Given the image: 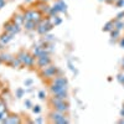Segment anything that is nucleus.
Here are the masks:
<instances>
[{
	"mask_svg": "<svg viewBox=\"0 0 124 124\" xmlns=\"http://www.w3.org/2000/svg\"><path fill=\"white\" fill-rule=\"evenodd\" d=\"M45 120H44V118H41V117H37L36 119H35V123H37V124H41V123H44Z\"/></svg>",
	"mask_w": 124,
	"mask_h": 124,
	"instance_id": "nucleus-35",
	"label": "nucleus"
},
{
	"mask_svg": "<svg viewBox=\"0 0 124 124\" xmlns=\"http://www.w3.org/2000/svg\"><path fill=\"white\" fill-rule=\"evenodd\" d=\"M5 4H6V0H4V1H0V9H3V8L5 6Z\"/></svg>",
	"mask_w": 124,
	"mask_h": 124,
	"instance_id": "nucleus-36",
	"label": "nucleus"
},
{
	"mask_svg": "<svg viewBox=\"0 0 124 124\" xmlns=\"http://www.w3.org/2000/svg\"><path fill=\"white\" fill-rule=\"evenodd\" d=\"M11 57H13L11 55L8 54V52H4V51H3L1 54H0V61H1L3 63H8V62L10 61V58H11Z\"/></svg>",
	"mask_w": 124,
	"mask_h": 124,
	"instance_id": "nucleus-20",
	"label": "nucleus"
},
{
	"mask_svg": "<svg viewBox=\"0 0 124 124\" xmlns=\"http://www.w3.org/2000/svg\"><path fill=\"white\" fill-rule=\"evenodd\" d=\"M120 114H122V117H124V108L122 109V112H120Z\"/></svg>",
	"mask_w": 124,
	"mask_h": 124,
	"instance_id": "nucleus-40",
	"label": "nucleus"
},
{
	"mask_svg": "<svg viewBox=\"0 0 124 124\" xmlns=\"http://www.w3.org/2000/svg\"><path fill=\"white\" fill-rule=\"evenodd\" d=\"M0 87H1V83H0Z\"/></svg>",
	"mask_w": 124,
	"mask_h": 124,
	"instance_id": "nucleus-46",
	"label": "nucleus"
},
{
	"mask_svg": "<svg viewBox=\"0 0 124 124\" xmlns=\"http://www.w3.org/2000/svg\"><path fill=\"white\" fill-rule=\"evenodd\" d=\"M123 17H124V11H120V13L117 15L116 20H123Z\"/></svg>",
	"mask_w": 124,
	"mask_h": 124,
	"instance_id": "nucleus-34",
	"label": "nucleus"
},
{
	"mask_svg": "<svg viewBox=\"0 0 124 124\" xmlns=\"http://www.w3.org/2000/svg\"><path fill=\"white\" fill-rule=\"evenodd\" d=\"M48 117H50V120L51 122L56 123V124H67V123H70V119L65 116V113L58 112L56 109L54 112H51Z\"/></svg>",
	"mask_w": 124,
	"mask_h": 124,
	"instance_id": "nucleus-3",
	"label": "nucleus"
},
{
	"mask_svg": "<svg viewBox=\"0 0 124 124\" xmlns=\"http://www.w3.org/2000/svg\"><path fill=\"white\" fill-rule=\"evenodd\" d=\"M106 3H108V4H112V3H116L117 0H104Z\"/></svg>",
	"mask_w": 124,
	"mask_h": 124,
	"instance_id": "nucleus-39",
	"label": "nucleus"
},
{
	"mask_svg": "<svg viewBox=\"0 0 124 124\" xmlns=\"http://www.w3.org/2000/svg\"><path fill=\"white\" fill-rule=\"evenodd\" d=\"M44 40H45V41H47V42H55V36H54L52 34L47 32V34H45V35H44Z\"/></svg>",
	"mask_w": 124,
	"mask_h": 124,
	"instance_id": "nucleus-26",
	"label": "nucleus"
},
{
	"mask_svg": "<svg viewBox=\"0 0 124 124\" xmlns=\"http://www.w3.org/2000/svg\"><path fill=\"white\" fill-rule=\"evenodd\" d=\"M11 20H13V23H15L16 25L23 26V25H24V23H25L24 13H16V14H14V16L11 17Z\"/></svg>",
	"mask_w": 124,
	"mask_h": 124,
	"instance_id": "nucleus-9",
	"label": "nucleus"
},
{
	"mask_svg": "<svg viewBox=\"0 0 124 124\" xmlns=\"http://www.w3.org/2000/svg\"><path fill=\"white\" fill-rule=\"evenodd\" d=\"M56 4H57V6L60 8V10H61V13H67V4L63 1V0H56L55 1Z\"/></svg>",
	"mask_w": 124,
	"mask_h": 124,
	"instance_id": "nucleus-19",
	"label": "nucleus"
},
{
	"mask_svg": "<svg viewBox=\"0 0 124 124\" xmlns=\"http://www.w3.org/2000/svg\"><path fill=\"white\" fill-rule=\"evenodd\" d=\"M36 63H37V66H39V68H45V67H47L48 65H51L52 63V60H51V57L50 56H45V57H37L36 58Z\"/></svg>",
	"mask_w": 124,
	"mask_h": 124,
	"instance_id": "nucleus-6",
	"label": "nucleus"
},
{
	"mask_svg": "<svg viewBox=\"0 0 124 124\" xmlns=\"http://www.w3.org/2000/svg\"><path fill=\"white\" fill-rule=\"evenodd\" d=\"M25 1H26V3H31V1H32V0H25Z\"/></svg>",
	"mask_w": 124,
	"mask_h": 124,
	"instance_id": "nucleus-42",
	"label": "nucleus"
},
{
	"mask_svg": "<svg viewBox=\"0 0 124 124\" xmlns=\"http://www.w3.org/2000/svg\"><path fill=\"white\" fill-rule=\"evenodd\" d=\"M0 1H4V0H0Z\"/></svg>",
	"mask_w": 124,
	"mask_h": 124,
	"instance_id": "nucleus-45",
	"label": "nucleus"
},
{
	"mask_svg": "<svg viewBox=\"0 0 124 124\" xmlns=\"http://www.w3.org/2000/svg\"><path fill=\"white\" fill-rule=\"evenodd\" d=\"M68 89L67 87H63V86H60V85H56V83H51L50 86V92L52 93V94H57V93L62 92V91H66Z\"/></svg>",
	"mask_w": 124,
	"mask_h": 124,
	"instance_id": "nucleus-11",
	"label": "nucleus"
},
{
	"mask_svg": "<svg viewBox=\"0 0 124 124\" xmlns=\"http://www.w3.org/2000/svg\"><path fill=\"white\" fill-rule=\"evenodd\" d=\"M6 65H9L10 67H13V68H20V67L23 66L21 61L19 60V57H17V56H13L11 58H10V61L8 62Z\"/></svg>",
	"mask_w": 124,
	"mask_h": 124,
	"instance_id": "nucleus-10",
	"label": "nucleus"
},
{
	"mask_svg": "<svg viewBox=\"0 0 124 124\" xmlns=\"http://www.w3.org/2000/svg\"><path fill=\"white\" fill-rule=\"evenodd\" d=\"M3 110H8V108H6V102H5L4 97H0V112H3Z\"/></svg>",
	"mask_w": 124,
	"mask_h": 124,
	"instance_id": "nucleus-27",
	"label": "nucleus"
},
{
	"mask_svg": "<svg viewBox=\"0 0 124 124\" xmlns=\"http://www.w3.org/2000/svg\"><path fill=\"white\" fill-rule=\"evenodd\" d=\"M50 103L51 106L54 107V109L58 110V112H62V113H67L70 110V104L66 102V101H60L55 97H51L50 99Z\"/></svg>",
	"mask_w": 124,
	"mask_h": 124,
	"instance_id": "nucleus-2",
	"label": "nucleus"
},
{
	"mask_svg": "<svg viewBox=\"0 0 124 124\" xmlns=\"http://www.w3.org/2000/svg\"><path fill=\"white\" fill-rule=\"evenodd\" d=\"M9 114H10V113H9L8 110H3V112H0V122H1V123H5V120L8 119Z\"/></svg>",
	"mask_w": 124,
	"mask_h": 124,
	"instance_id": "nucleus-24",
	"label": "nucleus"
},
{
	"mask_svg": "<svg viewBox=\"0 0 124 124\" xmlns=\"http://www.w3.org/2000/svg\"><path fill=\"white\" fill-rule=\"evenodd\" d=\"M4 47H5V45H4V44H1V42H0V54H1L3 51H4Z\"/></svg>",
	"mask_w": 124,
	"mask_h": 124,
	"instance_id": "nucleus-37",
	"label": "nucleus"
},
{
	"mask_svg": "<svg viewBox=\"0 0 124 124\" xmlns=\"http://www.w3.org/2000/svg\"><path fill=\"white\" fill-rule=\"evenodd\" d=\"M41 1H45V3H48V1H50V0H41Z\"/></svg>",
	"mask_w": 124,
	"mask_h": 124,
	"instance_id": "nucleus-41",
	"label": "nucleus"
},
{
	"mask_svg": "<svg viewBox=\"0 0 124 124\" xmlns=\"http://www.w3.org/2000/svg\"><path fill=\"white\" fill-rule=\"evenodd\" d=\"M16 56L19 57V60H20V61H21L23 66H25V63H26V61H27V58H29L30 54L27 52V51H25V50H20L19 52H17V55H16Z\"/></svg>",
	"mask_w": 124,
	"mask_h": 124,
	"instance_id": "nucleus-13",
	"label": "nucleus"
},
{
	"mask_svg": "<svg viewBox=\"0 0 124 124\" xmlns=\"http://www.w3.org/2000/svg\"><path fill=\"white\" fill-rule=\"evenodd\" d=\"M99 1H104V0H99Z\"/></svg>",
	"mask_w": 124,
	"mask_h": 124,
	"instance_id": "nucleus-44",
	"label": "nucleus"
},
{
	"mask_svg": "<svg viewBox=\"0 0 124 124\" xmlns=\"http://www.w3.org/2000/svg\"><path fill=\"white\" fill-rule=\"evenodd\" d=\"M50 5H47V3H45V1H41V0H40V1L36 4V9L39 10V11L41 13V14H48V11H50Z\"/></svg>",
	"mask_w": 124,
	"mask_h": 124,
	"instance_id": "nucleus-7",
	"label": "nucleus"
},
{
	"mask_svg": "<svg viewBox=\"0 0 124 124\" xmlns=\"http://www.w3.org/2000/svg\"><path fill=\"white\" fill-rule=\"evenodd\" d=\"M1 63H3V62H1V61H0V65H1Z\"/></svg>",
	"mask_w": 124,
	"mask_h": 124,
	"instance_id": "nucleus-43",
	"label": "nucleus"
},
{
	"mask_svg": "<svg viewBox=\"0 0 124 124\" xmlns=\"http://www.w3.org/2000/svg\"><path fill=\"white\" fill-rule=\"evenodd\" d=\"M31 109H32L34 114H40V113H41V107L40 106H32V108H31Z\"/></svg>",
	"mask_w": 124,
	"mask_h": 124,
	"instance_id": "nucleus-30",
	"label": "nucleus"
},
{
	"mask_svg": "<svg viewBox=\"0 0 124 124\" xmlns=\"http://www.w3.org/2000/svg\"><path fill=\"white\" fill-rule=\"evenodd\" d=\"M25 108H32V102H31L30 99H25Z\"/></svg>",
	"mask_w": 124,
	"mask_h": 124,
	"instance_id": "nucleus-33",
	"label": "nucleus"
},
{
	"mask_svg": "<svg viewBox=\"0 0 124 124\" xmlns=\"http://www.w3.org/2000/svg\"><path fill=\"white\" fill-rule=\"evenodd\" d=\"M25 89L24 88H21V87H20V88H17L16 89V92H15V97L17 98V99H20V98H23L24 96H25Z\"/></svg>",
	"mask_w": 124,
	"mask_h": 124,
	"instance_id": "nucleus-23",
	"label": "nucleus"
},
{
	"mask_svg": "<svg viewBox=\"0 0 124 124\" xmlns=\"http://www.w3.org/2000/svg\"><path fill=\"white\" fill-rule=\"evenodd\" d=\"M37 96H39V98H40L41 101H45V99H46V92H45L44 89H41V91H39Z\"/></svg>",
	"mask_w": 124,
	"mask_h": 124,
	"instance_id": "nucleus-29",
	"label": "nucleus"
},
{
	"mask_svg": "<svg viewBox=\"0 0 124 124\" xmlns=\"http://www.w3.org/2000/svg\"><path fill=\"white\" fill-rule=\"evenodd\" d=\"M57 68L55 65H48L47 67L42 68V71H41V77H44V78H47V79H52L57 76Z\"/></svg>",
	"mask_w": 124,
	"mask_h": 124,
	"instance_id": "nucleus-5",
	"label": "nucleus"
},
{
	"mask_svg": "<svg viewBox=\"0 0 124 124\" xmlns=\"http://www.w3.org/2000/svg\"><path fill=\"white\" fill-rule=\"evenodd\" d=\"M46 50L48 51V52H50V54H52V52H55V44H54V42H50Z\"/></svg>",
	"mask_w": 124,
	"mask_h": 124,
	"instance_id": "nucleus-31",
	"label": "nucleus"
},
{
	"mask_svg": "<svg viewBox=\"0 0 124 124\" xmlns=\"http://www.w3.org/2000/svg\"><path fill=\"white\" fill-rule=\"evenodd\" d=\"M42 50H44V47L41 46V45H39V44H36V45H34V50H32V55L37 58L40 55H41V52H42Z\"/></svg>",
	"mask_w": 124,
	"mask_h": 124,
	"instance_id": "nucleus-18",
	"label": "nucleus"
},
{
	"mask_svg": "<svg viewBox=\"0 0 124 124\" xmlns=\"http://www.w3.org/2000/svg\"><path fill=\"white\" fill-rule=\"evenodd\" d=\"M14 37H15L14 35L8 34V32H5V31H4V32H3L1 35H0V42L4 44V45H8V44H9V42H10V41H11Z\"/></svg>",
	"mask_w": 124,
	"mask_h": 124,
	"instance_id": "nucleus-12",
	"label": "nucleus"
},
{
	"mask_svg": "<svg viewBox=\"0 0 124 124\" xmlns=\"http://www.w3.org/2000/svg\"><path fill=\"white\" fill-rule=\"evenodd\" d=\"M35 62H36V57L32 54H30V56H29V58L26 61V63H25V66L26 67H34L35 66Z\"/></svg>",
	"mask_w": 124,
	"mask_h": 124,
	"instance_id": "nucleus-21",
	"label": "nucleus"
},
{
	"mask_svg": "<svg viewBox=\"0 0 124 124\" xmlns=\"http://www.w3.org/2000/svg\"><path fill=\"white\" fill-rule=\"evenodd\" d=\"M114 29V20L113 21H108L106 25H104V27H103V31H107V32H110V31Z\"/></svg>",
	"mask_w": 124,
	"mask_h": 124,
	"instance_id": "nucleus-22",
	"label": "nucleus"
},
{
	"mask_svg": "<svg viewBox=\"0 0 124 124\" xmlns=\"http://www.w3.org/2000/svg\"><path fill=\"white\" fill-rule=\"evenodd\" d=\"M119 45H120L122 47H124V37H123V39H122V40L119 41Z\"/></svg>",
	"mask_w": 124,
	"mask_h": 124,
	"instance_id": "nucleus-38",
	"label": "nucleus"
},
{
	"mask_svg": "<svg viewBox=\"0 0 124 124\" xmlns=\"http://www.w3.org/2000/svg\"><path fill=\"white\" fill-rule=\"evenodd\" d=\"M54 27H55V26H54V24H52V19H51L50 16L42 17L40 25H39L37 29H36V32H37L39 35H42V36H44L45 34L50 32V31L52 30Z\"/></svg>",
	"mask_w": 124,
	"mask_h": 124,
	"instance_id": "nucleus-1",
	"label": "nucleus"
},
{
	"mask_svg": "<svg viewBox=\"0 0 124 124\" xmlns=\"http://www.w3.org/2000/svg\"><path fill=\"white\" fill-rule=\"evenodd\" d=\"M58 14H61V10H60V8L57 6V4L55 3L50 8V11H48V16L50 17H54V16H56V15H58Z\"/></svg>",
	"mask_w": 124,
	"mask_h": 124,
	"instance_id": "nucleus-15",
	"label": "nucleus"
},
{
	"mask_svg": "<svg viewBox=\"0 0 124 124\" xmlns=\"http://www.w3.org/2000/svg\"><path fill=\"white\" fill-rule=\"evenodd\" d=\"M25 21H40L42 20V14L37 9H29L24 13Z\"/></svg>",
	"mask_w": 124,
	"mask_h": 124,
	"instance_id": "nucleus-4",
	"label": "nucleus"
},
{
	"mask_svg": "<svg viewBox=\"0 0 124 124\" xmlns=\"http://www.w3.org/2000/svg\"><path fill=\"white\" fill-rule=\"evenodd\" d=\"M32 85H34V79L32 78H27V79L24 81V86L25 87H32Z\"/></svg>",
	"mask_w": 124,
	"mask_h": 124,
	"instance_id": "nucleus-28",
	"label": "nucleus"
},
{
	"mask_svg": "<svg viewBox=\"0 0 124 124\" xmlns=\"http://www.w3.org/2000/svg\"><path fill=\"white\" fill-rule=\"evenodd\" d=\"M5 123L6 124H20L21 123V119H20V117L17 114H9Z\"/></svg>",
	"mask_w": 124,
	"mask_h": 124,
	"instance_id": "nucleus-14",
	"label": "nucleus"
},
{
	"mask_svg": "<svg viewBox=\"0 0 124 124\" xmlns=\"http://www.w3.org/2000/svg\"><path fill=\"white\" fill-rule=\"evenodd\" d=\"M52 97H55V98H57L60 101H67L68 99V92H67V89L62 91V92L57 93V94H52Z\"/></svg>",
	"mask_w": 124,
	"mask_h": 124,
	"instance_id": "nucleus-16",
	"label": "nucleus"
},
{
	"mask_svg": "<svg viewBox=\"0 0 124 124\" xmlns=\"http://www.w3.org/2000/svg\"><path fill=\"white\" fill-rule=\"evenodd\" d=\"M68 67H70V70H71L72 72H73L75 75H77V73H78V71H77V68H76V67L73 66V63H72L71 61H68Z\"/></svg>",
	"mask_w": 124,
	"mask_h": 124,
	"instance_id": "nucleus-32",
	"label": "nucleus"
},
{
	"mask_svg": "<svg viewBox=\"0 0 124 124\" xmlns=\"http://www.w3.org/2000/svg\"><path fill=\"white\" fill-rule=\"evenodd\" d=\"M14 23H13V20H10V21H8V23H5L4 24V31L5 32H8V34H11L13 32V29H14Z\"/></svg>",
	"mask_w": 124,
	"mask_h": 124,
	"instance_id": "nucleus-17",
	"label": "nucleus"
},
{
	"mask_svg": "<svg viewBox=\"0 0 124 124\" xmlns=\"http://www.w3.org/2000/svg\"><path fill=\"white\" fill-rule=\"evenodd\" d=\"M51 19H52V24H54V26H58V25L62 24V17H60L58 15H56V16H54V17H51Z\"/></svg>",
	"mask_w": 124,
	"mask_h": 124,
	"instance_id": "nucleus-25",
	"label": "nucleus"
},
{
	"mask_svg": "<svg viewBox=\"0 0 124 124\" xmlns=\"http://www.w3.org/2000/svg\"><path fill=\"white\" fill-rule=\"evenodd\" d=\"M52 83H56V85H60V86H63V87H67L68 88V79L63 76H56L55 78H52Z\"/></svg>",
	"mask_w": 124,
	"mask_h": 124,
	"instance_id": "nucleus-8",
	"label": "nucleus"
}]
</instances>
